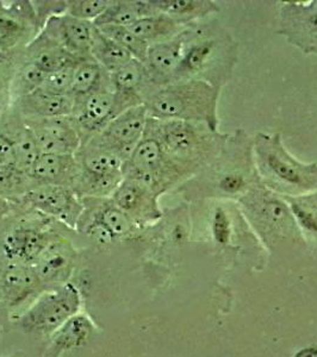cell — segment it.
<instances>
[{
    "instance_id": "5",
    "label": "cell",
    "mask_w": 317,
    "mask_h": 357,
    "mask_svg": "<svg viewBox=\"0 0 317 357\" xmlns=\"http://www.w3.org/2000/svg\"><path fill=\"white\" fill-rule=\"evenodd\" d=\"M221 89L200 80H185L155 89L143 102L148 116L161 121L200 123L219 131Z\"/></svg>"
},
{
    "instance_id": "23",
    "label": "cell",
    "mask_w": 317,
    "mask_h": 357,
    "mask_svg": "<svg viewBox=\"0 0 317 357\" xmlns=\"http://www.w3.org/2000/svg\"><path fill=\"white\" fill-rule=\"evenodd\" d=\"M37 35L36 29L20 20L8 5L0 1V53L18 56Z\"/></svg>"
},
{
    "instance_id": "21",
    "label": "cell",
    "mask_w": 317,
    "mask_h": 357,
    "mask_svg": "<svg viewBox=\"0 0 317 357\" xmlns=\"http://www.w3.org/2000/svg\"><path fill=\"white\" fill-rule=\"evenodd\" d=\"M110 77L114 91L131 99L136 105H142L146 98L156 89L145 63L136 59L110 74Z\"/></svg>"
},
{
    "instance_id": "4",
    "label": "cell",
    "mask_w": 317,
    "mask_h": 357,
    "mask_svg": "<svg viewBox=\"0 0 317 357\" xmlns=\"http://www.w3.org/2000/svg\"><path fill=\"white\" fill-rule=\"evenodd\" d=\"M146 131L153 135L165 154L193 178L220 154L229 135L212 131L200 123L148 118Z\"/></svg>"
},
{
    "instance_id": "20",
    "label": "cell",
    "mask_w": 317,
    "mask_h": 357,
    "mask_svg": "<svg viewBox=\"0 0 317 357\" xmlns=\"http://www.w3.org/2000/svg\"><path fill=\"white\" fill-rule=\"evenodd\" d=\"M73 248L69 242L55 236L35 264V271L42 282H57L68 278L73 267Z\"/></svg>"
},
{
    "instance_id": "28",
    "label": "cell",
    "mask_w": 317,
    "mask_h": 357,
    "mask_svg": "<svg viewBox=\"0 0 317 357\" xmlns=\"http://www.w3.org/2000/svg\"><path fill=\"white\" fill-rule=\"evenodd\" d=\"M156 13H160L154 8L153 0H112L110 6L94 24L96 26H131L140 18Z\"/></svg>"
},
{
    "instance_id": "19",
    "label": "cell",
    "mask_w": 317,
    "mask_h": 357,
    "mask_svg": "<svg viewBox=\"0 0 317 357\" xmlns=\"http://www.w3.org/2000/svg\"><path fill=\"white\" fill-rule=\"evenodd\" d=\"M78 163L72 154H40L28 174L34 186H73Z\"/></svg>"
},
{
    "instance_id": "15",
    "label": "cell",
    "mask_w": 317,
    "mask_h": 357,
    "mask_svg": "<svg viewBox=\"0 0 317 357\" xmlns=\"http://www.w3.org/2000/svg\"><path fill=\"white\" fill-rule=\"evenodd\" d=\"M94 30V23L82 21L65 13L50 17L40 33L49 37L66 52L82 60L92 57L91 45Z\"/></svg>"
},
{
    "instance_id": "12",
    "label": "cell",
    "mask_w": 317,
    "mask_h": 357,
    "mask_svg": "<svg viewBox=\"0 0 317 357\" xmlns=\"http://www.w3.org/2000/svg\"><path fill=\"white\" fill-rule=\"evenodd\" d=\"M18 202L74 229H77L78 222L84 212L82 200L71 187H34Z\"/></svg>"
},
{
    "instance_id": "41",
    "label": "cell",
    "mask_w": 317,
    "mask_h": 357,
    "mask_svg": "<svg viewBox=\"0 0 317 357\" xmlns=\"http://www.w3.org/2000/svg\"><path fill=\"white\" fill-rule=\"evenodd\" d=\"M16 166V151L13 139L0 128V166Z\"/></svg>"
},
{
    "instance_id": "22",
    "label": "cell",
    "mask_w": 317,
    "mask_h": 357,
    "mask_svg": "<svg viewBox=\"0 0 317 357\" xmlns=\"http://www.w3.org/2000/svg\"><path fill=\"white\" fill-rule=\"evenodd\" d=\"M0 128L13 139L16 151V166L22 171L28 172L40 156V151L24 119L10 107L0 118Z\"/></svg>"
},
{
    "instance_id": "11",
    "label": "cell",
    "mask_w": 317,
    "mask_h": 357,
    "mask_svg": "<svg viewBox=\"0 0 317 357\" xmlns=\"http://www.w3.org/2000/svg\"><path fill=\"white\" fill-rule=\"evenodd\" d=\"M278 33L307 55H317V0L281 3Z\"/></svg>"
},
{
    "instance_id": "30",
    "label": "cell",
    "mask_w": 317,
    "mask_h": 357,
    "mask_svg": "<svg viewBox=\"0 0 317 357\" xmlns=\"http://www.w3.org/2000/svg\"><path fill=\"white\" fill-rule=\"evenodd\" d=\"M94 331V325L90 318L78 313L52 333V348L57 353L78 348L90 340Z\"/></svg>"
},
{
    "instance_id": "9",
    "label": "cell",
    "mask_w": 317,
    "mask_h": 357,
    "mask_svg": "<svg viewBox=\"0 0 317 357\" xmlns=\"http://www.w3.org/2000/svg\"><path fill=\"white\" fill-rule=\"evenodd\" d=\"M134 106L138 105L114 89L98 91L77 102L72 117L82 136V144L104 130L117 116Z\"/></svg>"
},
{
    "instance_id": "13",
    "label": "cell",
    "mask_w": 317,
    "mask_h": 357,
    "mask_svg": "<svg viewBox=\"0 0 317 357\" xmlns=\"http://www.w3.org/2000/svg\"><path fill=\"white\" fill-rule=\"evenodd\" d=\"M24 121L33 132L40 154L74 155L82 146V136L72 116Z\"/></svg>"
},
{
    "instance_id": "7",
    "label": "cell",
    "mask_w": 317,
    "mask_h": 357,
    "mask_svg": "<svg viewBox=\"0 0 317 357\" xmlns=\"http://www.w3.org/2000/svg\"><path fill=\"white\" fill-rule=\"evenodd\" d=\"M82 306L80 293L73 284H62L43 293L21 318V326L28 333H53Z\"/></svg>"
},
{
    "instance_id": "31",
    "label": "cell",
    "mask_w": 317,
    "mask_h": 357,
    "mask_svg": "<svg viewBox=\"0 0 317 357\" xmlns=\"http://www.w3.org/2000/svg\"><path fill=\"white\" fill-rule=\"evenodd\" d=\"M91 55L109 74L122 68L123 66L134 59L126 49L101 33L97 26H94Z\"/></svg>"
},
{
    "instance_id": "18",
    "label": "cell",
    "mask_w": 317,
    "mask_h": 357,
    "mask_svg": "<svg viewBox=\"0 0 317 357\" xmlns=\"http://www.w3.org/2000/svg\"><path fill=\"white\" fill-rule=\"evenodd\" d=\"M11 109L24 119L67 117L73 114L74 100L72 96L50 93L40 89L15 99Z\"/></svg>"
},
{
    "instance_id": "24",
    "label": "cell",
    "mask_w": 317,
    "mask_h": 357,
    "mask_svg": "<svg viewBox=\"0 0 317 357\" xmlns=\"http://www.w3.org/2000/svg\"><path fill=\"white\" fill-rule=\"evenodd\" d=\"M23 57L47 74L73 67L80 61V59L66 52L65 49L42 33H38L25 48Z\"/></svg>"
},
{
    "instance_id": "39",
    "label": "cell",
    "mask_w": 317,
    "mask_h": 357,
    "mask_svg": "<svg viewBox=\"0 0 317 357\" xmlns=\"http://www.w3.org/2000/svg\"><path fill=\"white\" fill-rule=\"evenodd\" d=\"M74 68L75 66L47 74L41 89H45L50 93L71 96L72 85H73Z\"/></svg>"
},
{
    "instance_id": "3",
    "label": "cell",
    "mask_w": 317,
    "mask_h": 357,
    "mask_svg": "<svg viewBox=\"0 0 317 357\" xmlns=\"http://www.w3.org/2000/svg\"><path fill=\"white\" fill-rule=\"evenodd\" d=\"M253 155L261 183L281 197L317 191V162H302L285 146L281 134L256 132Z\"/></svg>"
},
{
    "instance_id": "16",
    "label": "cell",
    "mask_w": 317,
    "mask_h": 357,
    "mask_svg": "<svg viewBox=\"0 0 317 357\" xmlns=\"http://www.w3.org/2000/svg\"><path fill=\"white\" fill-rule=\"evenodd\" d=\"M54 237L53 234L38 227L17 224L0 237V250L13 264L31 266L36 264Z\"/></svg>"
},
{
    "instance_id": "27",
    "label": "cell",
    "mask_w": 317,
    "mask_h": 357,
    "mask_svg": "<svg viewBox=\"0 0 317 357\" xmlns=\"http://www.w3.org/2000/svg\"><path fill=\"white\" fill-rule=\"evenodd\" d=\"M153 5L158 13L186 26L220 13V6L212 0H153Z\"/></svg>"
},
{
    "instance_id": "2",
    "label": "cell",
    "mask_w": 317,
    "mask_h": 357,
    "mask_svg": "<svg viewBox=\"0 0 317 357\" xmlns=\"http://www.w3.org/2000/svg\"><path fill=\"white\" fill-rule=\"evenodd\" d=\"M183 56L173 82L200 80L222 89L233 77L239 49L232 35L212 23H195L184 30Z\"/></svg>"
},
{
    "instance_id": "35",
    "label": "cell",
    "mask_w": 317,
    "mask_h": 357,
    "mask_svg": "<svg viewBox=\"0 0 317 357\" xmlns=\"http://www.w3.org/2000/svg\"><path fill=\"white\" fill-rule=\"evenodd\" d=\"M34 187L28 172L15 165L0 166V199L20 200Z\"/></svg>"
},
{
    "instance_id": "38",
    "label": "cell",
    "mask_w": 317,
    "mask_h": 357,
    "mask_svg": "<svg viewBox=\"0 0 317 357\" xmlns=\"http://www.w3.org/2000/svg\"><path fill=\"white\" fill-rule=\"evenodd\" d=\"M22 54L18 56L6 57L0 61V118L8 112L13 104L11 85H13V74Z\"/></svg>"
},
{
    "instance_id": "25",
    "label": "cell",
    "mask_w": 317,
    "mask_h": 357,
    "mask_svg": "<svg viewBox=\"0 0 317 357\" xmlns=\"http://www.w3.org/2000/svg\"><path fill=\"white\" fill-rule=\"evenodd\" d=\"M78 163V172L94 178H108L123 175L124 161L112 151L86 142L74 154Z\"/></svg>"
},
{
    "instance_id": "36",
    "label": "cell",
    "mask_w": 317,
    "mask_h": 357,
    "mask_svg": "<svg viewBox=\"0 0 317 357\" xmlns=\"http://www.w3.org/2000/svg\"><path fill=\"white\" fill-rule=\"evenodd\" d=\"M97 28L106 37H109L123 49H126L134 59L138 61L145 62L149 45H147L146 42H143L141 38H138L128 26L105 25V26H97Z\"/></svg>"
},
{
    "instance_id": "43",
    "label": "cell",
    "mask_w": 317,
    "mask_h": 357,
    "mask_svg": "<svg viewBox=\"0 0 317 357\" xmlns=\"http://www.w3.org/2000/svg\"><path fill=\"white\" fill-rule=\"evenodd\" d=\"M6 57L8 56H5V55H3V54L0 53V61H1V60H4V59H6Z\"/></svg>"
},
{
    "instance_id": "10",
    "label": "cell",
    "mask_w": 317,
    "mask_h": 357,
    "mask_svg": "<svg viewBox=\"0 0 317 357\" xmlns=\"http://www.w3.org/2000/svg\"><path fill=\"white\" fill-rule=\"evenodd\" d=\"M148 118L146 106H134L115 118L104 130L87 142L112 151L126 162L141 142Z\"/></svg>"
},
{
    "instance_id": "29",
    "label": "cell",
    "mask_w": 317,
    "mask_h": 357,
    "mask_svg": "<svg viewBox=\"0 0 317 357\" xmlns=\"http://www.w3.org/2000/svg\"><path fill=\"white\" fill-rule=\"evenodd\" d=\"M128 28L131 29L138 38L146 42L147 45H153L170 41L175 36H178L184 29L186 28V25L180 24L163 13H156L153 16L140 18Z\"/></svg>"
},
{
    "instance_id": "40",
    "label": "cell",
    "mask_w": 317,
    "mask_h": 357,
    "mask_svg": "<svg viewBox=\"0 0 317 357\" xmlns=\"http://www.w3.org/2000/svg\"><path fill=\"white\" fill-rule=\"evenodd\" d=\"M230 217L223 207H216L212 215V234L219 243H228L230 240Z\"/></svg>"
},
{
    "instance_id": "42",
    "label": "cell",
    "mask_w": 317,
    "mask_h": 357,
    "mask_svg": "<svg viewBox=\"0 0 317 357\" xmlns=\"http://www.w3.org/2000/svg\"><path fill=\"white\" fill-rule=\"evenodd\" d=\"M316 349H305L302 350L301 353L298 354L296 357H316Z\"/></svg>"
},
{
    "instance_id": "17",
    "label": "cell",
    "mask_w": 317,
    "mask_h": 357,
    "mask_svg": "<svg viewBox=\"0 0 317 357\" xmlns=\"http://www.w3.org/2000/svg\"><path fill=\"white\" fill-rule=\"evenodd\" d=\"M184 30L170 41L149 45L148 48L146 60L143 63L146 66L152 82L156 89L173 82L175 72L179 67L183 56L185 42Z\"/></svg>"
},
{
    "instance_id": "6",
    "label": "cell",
    "mask_w": 317,
    "mask_h": 357,
    "mask_svg": "<svg viewBox=\"0 0 317 357\" xmlns=\"http://www.w3.org/2000/svg\"><path fill=\"white\" fill-rule=\"evenodd\" d=\"M122 172L123 178L145 183L160 197L191 178L165 154L158 139L148 131L123 165Z\"/></svg>"
},
{
    "instance_id": "37",
    "label": "cell",
    "mask_w": 317,
    "mask_h": 357,
    "mask_svg": "<svg viewBox=\"0 0 317 357\" xmlns=\"http://www.w3.org/2000/svg\"><path fill=\"white\" fill-rule=\"evenodd\" d=\"M111 1L112 0H66V13L94 23L110 6Z\"/></svg>"
},
{
    "instance_id": "33",
    "label": "cell",
    "mask_w": 317,
    "mask_h": 357,
    "mask_svg": "<svg viewBox=\"0 0 317 357\" xmlns=\"http://www.w3.org/2000/svg\"><path fill=\"white\" fill-rule=\"evenodd\" d=\"M284 199L298 227L317 241V191L293 198L284 197Z\"/></svg>"
},
{
    "instance_id": "14",
    "label": "cell",
    "mask_w": 317,
    "mask_h": 357,
    "mask_svg": "<svg viewBox=\"0 0 317 357\" xmlns=\"http://www.w3.org/2000/svg\"><path fill=\"white\" fill-rule=\"evenodd\" d=\"M111 200L126 213L136 227L154 223L163 217L160 195L145 183L123 178Z\"/></svg>"
},
{
    "instance_id": "26",
    "label": "cell",
    "mask_w": 317,
    "mask_h": 357,
    "mask_svg": "<svg viewBox=\"0 0 317 357\" xmlns=\"http://www.w3.org/2000/svg\"><path fill=\"white\" fill-rule=\"evenodd\" d=\"M114 89L111 84L110 74L99 65L94 57L82 59L74 68L73 85L71 96L73 98L74 105L82 102L90 94L102 91Z\"/></svg>"
},
{
    "instance_id": "34",
    "label": "cell",
    "mask_w": 317,
    "mask_h": 357,
    "mask_svg": "<svg viewBox=\"0 0 317 357\" xmlns=\"http://www.w3.org/2000/svg\"><path fill=\"white\" fill-rule=\"evenodd\" d=\"M24 53V52H23ZM47 73L36 67L31 62L27 61L22 54L13 74L11 96L13 102L17 98L24 97L40 89L45 82Z\"/></svg>"
},
{
    "instance_id": "8",
    "label": "cell",
    "mask_w": 317,
    "mask_h": 357,
    "mask_svg": "<svg viewBox=\"0 0 317 357\" xmlns=\"http://www.w3.org/2000/svg\"><path fill=\"white\" fill-rule=\"evenodd\" d=\"M236 205H239L244 217L266 235L270 232L286 234L298 227L284 198L270 191L261 183L251 188Z\"/></svg>"
},
{
    "instance_id": "1",
    "label": "cell",
    "mask_w": 317,
    "mask_h": 357,
    "mask_svg": "<svg viewBox=\"0 0 317 357\" xmlns=\"http://www.w3.org/2000/svg\"><path fill=\"white\" fill-rule=\"evenodd\" d=\"M259 183L253 155V137L239 129L229 135L220 154L198 174L183 183L180 190L191 200L237 203Z\"/></svg>"
},
{
    "instance_id": "32",
    "label": "cell",
    "mask_w": 317,
    "mask_h": 357,
    "mask_svg": "<svg viewBox=\"0 0 317 357\" xmlns=\"http://www.w3.org/2000/svg\"><path fill=\"white\" fill-rule=\"evenodd\" d=\"M35 267L28 264H13L5 271L3 284L8 298L18 301L22 296L33 291L37 282H40Z\"/></svg>"
}]
</instances>
